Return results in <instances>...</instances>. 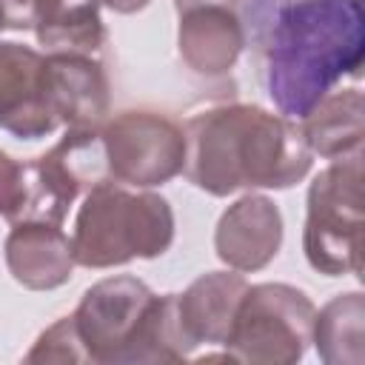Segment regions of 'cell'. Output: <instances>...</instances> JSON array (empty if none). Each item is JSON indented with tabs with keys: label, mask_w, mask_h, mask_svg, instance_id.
I'll use <instances>...</instances> for the list:
<instances>
[{
	"label": "cell",
	"mask_w": 365,
	"mask_h": 365,
	"mask_svg": "<svg viewBox=\"0 0 365 365\" xmlns=\"http://www.w3.org/2000/svg\"><path fill=\"white\" fill-rule=\"evenodd\" d=\"M177 46L182 63L191 71L202 77L228 74L245 48L240 14L234 11V6L220 3L188 6L180 11Z\"/></svg>",
	"instance_id": "13"
},
{
	"label": "cell",
	"mask_w": 365,
	"mask_h": 365,
	"mask_svg": "<svg viewBox=\"0 0 365 365\" xmlns=\"http://www.w3.org/2000/svg\"><path fill=\"white\" fill-rule=\"evenodd\" d=\"M0 31H31L46 51L91 54L106 43L100 0H0Z\"/></svg>",
	"instance_id": "9"
},
{
	"label": "cell",
	"mask_w": 365,
	"mask_h": 365,
	"mask_svg": "<svg viewBox=\"0 0 365 365\" xmlns=\"http://www.w3.org/2000/svg\"><path fill=\"white\" fill-rule=\"evenodd\" d=\"M6 265L9 274L31 291H51L68 282L74 271V251L71 240L63 225L40 222V220H20L11 222L6 237Z\"/></svg>",
	"instance_id": "14"
},
{
	"label": "cell",
	"mask_w": 365,
	"mask_h": 365,
	"mask_svg": "<svg viewBox=\"0 0 365 365\" xmlns=\"http://www.w3.org/2000/svg\"><path fill=\"white\" fill-rule=\"evenodd\" d=\"M365 299L359 291L334 297L314 317V345L328 365H359L365 359Z\"/></svg>",
	"instance_id": "17"
},
{
	"label": "cell",
	"mask_w": 365,
	"mask_h": 365,
	"mask_svg": "<svg viewBox=\"0 0 365 365\" xmlns=\"http://www.w3.org/2000/svg\"><path fill=\"white\" fill-rule=\"evenodd\" d=\"M100 137L114 182L151 188L182 174L185 131L160 111H120L100 125Z\"/></svg>",
	"instance_id": "8"
},
{
	"label": "cell",
	"mask_w": 365,
	"mask_h": 365,
	"mask_svg": "<svg viewBox=\"0 0 365 365\" xmlns=\"http://www.w3.org/2000/svg\"><path fill=\"white\" fill-rule=\"evenodd\" d=\"M23 205V163L0 151V217L14 222Z\"/></svg>",
	"instance_id": "19"
},
{
	"label": "cell",
	"mask_w": 365,
	"mask_h": 365,
	"mask_svg": "<svg viewBox=\"0 0 365 365\" xmlns=\"http://www.w3.org/2000/svg\"><path fill=\"white\" fill-rule=\"evenodd\" d=\"M174 242V211L151 191L123 182L94 185L77 211L71 251L83 268H111L128 259H154Z\"/></svg>",
	"instance_id": "4"
},
{
	"label": "cell",
	"mask_w": 365,
	"mask_h": 365,
	"mask_svg": "<svg viewBox=\"0 0 365 365\" xmlns=\"http://www.w3.org/2000/svg\"><path fill=\"white\" fill-rule=\"evenodd\" d=\"M0 128L20 140L57 128L46 97V54L11 40H0Z\"/></svg>",
	"instance_id": "10"
},
{
	"label": "cell",
	"mask_w": 365,
	"mask_h": 365,
	"mask_svg": "<svg viewBox=\"0 0 365 365\" xmlns=\"http://www.w3.org/2000/svg\"><path fill=\"white\" fill-rule=\"evenodd\" d=\"M46 97L66 128H100L108 114V77L91 54L46 51Z\"/></svg>",
	"instance_id": "11"
},
{
	"label": "cell",
	"mask_w": 365,
	"mask_h": 365,
	"mask_svg": "<svg viewBox=\"0 0 365 365\" xmlns=\"http://www.w3.org/2000/svg\"><path fill=\"white\" fill-rule=\"evenodd\" d=\"M282 245V214L262 194H245L228 205L214 231L217 257L240 271L251 274L265 268Z\"/></svg>",
	"instance_id": "12"
},
{
	"label": "cell",
	"mask_w": 365,
	"mask_h": 365,
	"mask_svg": "<svg viewBox=\"0 0 365 365\" xmlns=\"http://www.w3.org/2000/svg\"><path fill=\"white\" fill-rule=\"evenodd\" d=\"M108 180L100 128H68L54 148L23 163V205L14 222L40 220L63 225L74 200Z\"/></svg>",
	"instance_id": "7"
},
{
	"label": "cell",
	"mask_w": 365,
	"mask_h": 365,
	"mask_svg": "<svg viewBox=\"0 0 365 365\" xmlns=\"http://www.w3.org/2000/svg\"><path fill=\"white\" fill-rule=\"evenodd\" d=\"M100 3H106L117 14H134V11H143L151 0H100Z\"/></svg>",
	"instance_id": "20"
},
{
	"label": "cell",
	"mask_w": 365,
	"mask_h": 365,
	"mask_svg": "<svg viewBox=\"0 0 365 365\" xmlns=\"http://www.w3.org/2000/svg\"><path fill=\"white\" fill-rule=\"evenodd\" d=\"M245 288V277L231 268L202 274L182 294H177V317L191 348L225 342Z\"/></svg>",
	"instance_id": "15"
},
{
	"label": "cell",
	"mask_w": 365,
	"mask_h": 365,
	"mask_svg": "<svg viewBox=\"0 0 365 365\" xmlns=\"http://www.w3.org/2000/svg\"><path fill=\"white\" fill-rule=\"evenodd\" d=\"M177 3V11L188 9V6H200V3H220V6H234V3H242V0H174Z\"/></svg>",
	"instance_id": "21"
},
{
	"label": "cell",
	"mask_w": 365,
	"mask_h": 365,
	"mask_svg": "<svg viewBox=\"0 0 365 365\" xmlns=\"http://www.w3.org/2000/svg\"><path fill=\"white\" fill-rule=\"evenodd\" d=\"M257 77L288 120H302L365 60L362 0H242Z\"/></svg>",
	"instance_id": "1"
},
{
	"label": "cell",
	"mask_w": 365,
	"mask_h": 365,
	"mask_svg": "<svg viewBox=\"0 0 365 365\" xmlns=\"http://www.w3.org/2000/svg\"><path fill=\"white\" fill-rule=\"evenodd\" d=\"M182 131V171L211 197H228L240 188H291L314 163L297 120L248 103L197 111Z\"/></svg>",
	"instance_id": "2"
},
{
	"label": "cell",
	"mask_w": 365,
	"mask_h": 365,
	"mask_svg": "<svg viewBox=\"0 0 365 365\" xmlns=\"http://www.w3.org/2000/svg\"><path fill=\"white\" fill-rule=\"evenodd\" d=\"M314 302L294 285H248L222 348L231 362L294 365L305 356L314 339Z\"/></svg>",
	"instance_id": "6"
},
{
	"label": "cell",
	"mask_w": 365,
	"mask_h": 365,
	"mask_svg": "<svg viewBox=\"0 0 365 365\" xmlns=\"http://www.w3.org/2000/svg\"><path fill=\"white\" fill-rule=\"evenodd\" d=\"M71 322L86 359L94 365L182 362L194 351L177 317V294L157 297L128 274L91 285Z\"/></svg>",
	"instance_id": "3"
},
{
	"label": "cell",
	"mask_w": 365,
	"mask_h": 365,
	"mask_svg": "<svg viewBox=\"0 0 365 365\" xmlns=\"http://www.w3.org/2000/svg\"><path fill=\"white\" fill-rule=\"evenodd\" d=\"M305 259L325 277L362 271V151L334 160L308 188Z\"/></svg>",
	"instance_id": "5"
},
{
	"label": "cell",
	"mask_w": 365,
	"mask_h": 365,
	"mask_svg": "<svg viewBox=\"0 0 365 365\" xmlns=\"http://www.w3.org/2000/svg\"><path fill=\"white\" fill-rule=\"evenodd\" d=\"M311 154L339 160L362 151L365 137V103L359 88L328 91L302 120H297Z\"/></svg>",
	"instance_id": "16"
},
{
	"label": "cell",
	"mask_w": 365,
	"mask_h": 365,
	"mask_svg": "<svg viewBox=\"0 0 365 365\" xmlns=\"http://www.w3.org/2000/svg\"><path fill=\"white\" fill-rule=\"evenodd\" d=\"M26 362H88L86 359V351L80 345V336L74 331V322H71V314L57 319L51 328H46L34 348L26 354Z\"/></svg>",
	"instance_id": "18"
}]
</instances>
